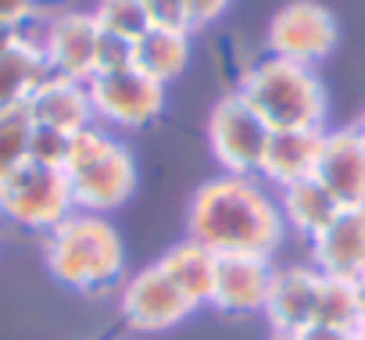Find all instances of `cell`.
<instances>
[{
    "instance_id": "cell-1",
    "label": "cell",
    "mask_w": 365,
    "mask_h": 340,
    "mask_svg": "<svg viewBox=\"0 0 365 340\" xmlns=\"http://www.w3.org/2000/svg\"><path fill=\"white\" fill-rule=\"evenodd\" d=\"M187 237L215 251L219 258L251 254L272 258L283 247L287 226L276 197L258 183V176H215L205 180L187 208Z\"/></svg>"
},
{
    "instance_id": "cell-2",
    "label": "cell",
    "mask_w": 365,
    "mask_h": 340,
    "mask_svg": "<svg viewBox=\"0 0 365 340\" xmlns=\"http://www.w3.org/2000/svg\"><path fill=\"white\" fill-rule=\"evenodd\" d=\"M47 272L79 294H101L125 276V244L108 215L72 212L47 233L43 244Z\"/></svg>"
},
{
    "instance_id": "cell-3",
    "label": "cell",
    "mask_w": 365,
    "mask_h": 340,
    "mask_svg": "<svg viewBox=\"0 0 365 340\" xmlns=\"http://www.w3.org/2000/svg\"><path fill=\"white\" fill-rule=\"evenodd\" d=\"M240 97L269 122V129H326V86L312 65L265 54L240 76Z\"/></svg>"
},
{
    "instance_id": "cell-4",
    "label": "cell",
    "mask_w": 365,
    "mask_h": 340,
    "mask_svg": "<svg viewBox=\"0 0 365 340\" xmlns=\"http://www.w3.org/2000/svg\"><path fill=\"white\" fill-rule=\"evenodd\" d=\"M61 172L72 187L76 212L111 215L136 194V158L104 125H90L72 136V150Z\"/></svg>"
},
{
    "instance_id": "cell-5",
    "label": "cell",
    "mask_w": 365,
    "mask_h": 340,
    "mask_svg": "<svg viewBox=\"0 0 365 340\" xmlns=\"http://www.w3.org/2000/svg\"><path fill=\"white\" fill-rule=\"evenodd\" d=\"M72 212H76V201L61 168L26 161L0 183V219L19 230L51 233Z\"/></svg>"
},
{
    "instance_id": "cell-6",
    "label": "cell",
    "mask_w": 365,
    "mask_h": 340,
    "mask_svg": "<svg viewBox=\"0 0 365 340\" xmlns=\"http://www.w3.org/2000/svg\"><path fill=\"white\" fill-rule=\"evenodd\" d=\"M272 129L269 122L240 97V90L215 101L208 115V147L222 172L230 176H258L269 150Z\"/></svg>"
},
{
    "instance_id": "cell-7",
    "label": "cell",
    "mask_w": 365,
    "mask_h": 340,
    "mask_svg": "<svg viewBox=\"0 0 365 340\" xmlns=\"http://www.w3.org/2000/svg\"><path fill=\"white\" fill-rule=\"evenodd\" d=\"M93 118L104 129H143L165 111V86L140 68L97 72L86 79Z\"/></svg>"
},
{
    "instance_id": "cell-8",
    "label": "cell",
    "mask_w": 365,
    "mask_h": 340,
    "mask_svg": "<svg viewBox=\"0 0 365 340\" xmlns=\"http://www.w3.org/2000/svg\"><path fill=\"white\" fill-rule=\"evenodd\" d=\"M336 40H340L336 15L319 0H287L269 19L265 33V47L272 58H287L312 68L336 51Z\"/></svg>"
},
{
    "instance_id": "cell-9",
    "label": "cell",
    "mask_w": 365,
    "mask_h": 340,
    "mask_svg": "<svg viewBox=\"0 0 365 340\" xmlns=\"http://www.w3.org/2000/svg\"><path fill=\"white\" fill-rule=\"evenodd\" d=\"M197 308L182 297V290L158 269L143 265L140 272L125 276L118 287V315L133 333H165L187 322Z\"/></svg>"
},
{
    "instance_id": "cell-10",
    "label": "cell",
    "mask_w": 365,
    "mask_h": 340,
    "mask_svg": "<svg viewBox=\"0 0 365 340\" xmlns=\"http://www.w3.org/2000/svg\"><path fill=\"white\" fill-rule=\"evenodd\" d=\"M97 36L101 26L90 11H58L36 29V47L51 76L86 83L97 72Z\"/></svg>"
},
{
    "instance_id": "cell-11",
    "label": "cell",
    "mask_w": 365,
    "mask_h": 340,
    "mask_svg": "<svg viewBox=\"0 0 365 340\" xmlns=\"http://www.w3.org/2000/svg\"><path fill=\"white\" fill-rule=\"evenodd\" d=\"M308 265L351 283L365 272V205L340 208L333 222L308 240Z\"/></svg>"
},
{
    "instance_id": "cell-12",
    "label": "cell",
    "mask_w": 365,
    "mask_h": 340,
    "mask_svg": "<svg viewBox=\"0 0 365 340\" xmlns=\"http://www.w3.org/2000/svg\"><path fill=\"white\" fill-rule=\"evenodd\" d=\"M276 265L272 258H251V254H230L219 258V276H215V294L212 304L222 315H265L269 294H272Z\"/></svg>"
},
{
    "instance_id": "cell-13",
    "label": "cell",
    "mask_w": 365,
    "mask_h": 340,
    "mask_svg": "<svg viewBox=\"0 0 365 340\" xmlns=\"http://www.w3.org/2000/svg\"><path fill=\"white\" fill-rule=\"evenodd\" d=\"M315 180L336 197L340 208L365 205V140L351 125L326 129Z\"/></svg>"
},
{
    "instance_id": "cell-14",
    "label": "cell",
    "mask_w": 365,
    "mask_h": 340,
    "mask_svg": "<svg viewBox=\"0 0 365 340\" xmlns=\"http://www.w3.org/2000/svg\"><path fill=\"white\" fill-rule=\"evenodd\" d=\"M319 287H322V272L312 269V265H283V269H276L272 294H269V304H265L269 326L283 329V333H304L315 322Z\"/></svg>"
},
{
    "instance_id": "cell-15",
    "label": "cell",
    "mask_w": 365,
    "mask_h": 340,
    "mask_svg": "<svg viewBox=\"0 0 365 340\" xmlns=\"http://www.w3.org/2000/svg\"><path fill=\"white\" fill-rule=\"evenodd\" d=\"M33 125H51L61 133H83L90 125H97L93 118V104H90V90L79 79H61V76H47L36 93L26 104Z\"/></svg>"
},
{
    "instance_id": "cell-16",
    "label": "cell",
    "mask_w": 365,
    "mask_h": 340,
    "mask_svg": "<svg viewBox=\"0 0 365 340\" xmlns=\"http://www.w3.org/2000/svg\"><path fill=\"white\" fill-rule=\"evenodd\" d=\"M322 140H326V129H276L258 176L265 183H272L276 190L287 187V183L315 176Z\"/></svg>"
},
{
    "instance_id": "cell-17",
    "label": "cell",
    "mask_w": 365,
    "mask_h": 340,
    "mask_svg": "<svg viewBox=\"0 0 365 340\" xmlns=\"http://www.w3.org/2000/svg\"><path fill=\"white\" fill-rule=\"evenodd\" d=\"M194 308H208L212 304V294H215V276H219V254L208 251L205 244L197 240H179L172 244L158 262H154Z\"/></svg>"
},
{
    "instance_id": "cell-18",
    "label": "cell",
    "mask_w": 365,
    "mask_h": 340,
    "mask_svg": "<svg viewBox=\"0 0 365 340\" xmlns=\"http://www.w3.org/2000/svg\"><path fill=\"white\" fill-rule=\"evenodd\" d=\"M276 205H279V215H283V226L294 230L297 237L312 240L319 230H326L333 222V215L340 212L336 197L315 180H297V183H287L276 190Z\"/></svg>"
},
{
    "instance_id": "cell-19",
    "label": "cell",
    "mask_w": 365,
    "mask_h": 340,
    "mask_svg": "<svg viewBox=\"0 0 365 340\" xmlns=\"http://www.w3.org/2000/svg\"><path fill=\"white\" fill-rule=\"evenodd\" d=\"M190 29H165V26H150L140 40H136V68L143 76H150L154 83L168 86L175 83L190 65L194 43H190Z\"/></svg>"
},
{
    "instance_id": "cell-20",
    "label": "cell",
    "mask_w": 365,
    "mask_h": 340,
    "mask_svg": "<svg viewBox=\"0 0 365 340\" xmlns=\"http://www.w3.org/2000/svg\"><path fill=\"white\" fill-rule=\"evenodd\" d=\"M47 76L51 72H47V61L36 47V36L11 47V51H0V111L26 108Z\"/></svg>"
},
{
    "instance_id": "cell-21",
    "label": "cell",
    "mask_w": 365,
    "mask_h": 340,
    "mask_svg": "<svg viewBox=\"0 0 365 340\" xmlns=\"http://www.w3.org/2000/svg\"><path fill=\"white\" fill-rule=\"evenodd\" d=\"M315 322H322V326L358 329V326L365 322L358 287H354L351 279H333V276H322V287H319V308H315ZM315 322H312V326H315Z\"/></svg>"
},
{
    "instance_id": "cell-22",
    "label": "cell",
    "mask_w": 365,
    "mask_h": 340,
    "mask_svg": "<svg viewBox=\"0 0 365 340\" xmlns=\"http://www.w3.org/2000/svg\"><path fill=\"white\" fill-rule=\"evenodd\" d=\"M29 136L33 118L26 108H4L0 111V183H4L19 165L29 161Z\"/></svg>"
},
{
    "instance_id": "cell-23",
    "label": "cell",
    "mask_w": 365,
    "mask_h": 340,
    "mask_svg": "<svg viewBox=\"0 0 365 340\" xmlns=\"http://www.w3.org/2000/svg\"><path fill=\"white\" fill-rule=\"evenodd\" d=\"M90 15L104 33H118V36H129V40H140L150 29L140 0H97Z\"/></svg>"
},
{
    "instance_id": "cell-24",
    "label": "cell",
    "mask_w": 365,
    "mask_h": 340,
    "mask_svg": "<svg viewBox=\"0 0 365 340\" xmlns=\"http://www.w3.org/2000/svg\"><path fill=\"white\" fill-rule=\"evenodd\" d=\"M68 150H72V133H61V129H51V125H33L29 161L51 165V168H65Z\"/></svg>"
},
{
    "instance_id": "cell-25",
    "label": "cell",
    "mask_w": 365,
    "mask_h": 340,
    "mask_svg": "<svg viewBox=\"0 0 365 340\" xmlns=\"http://www.w3.org/2000/svg\"><path fill=\"white\" fill-rule=\"evenodd\" d=\"M122 68H136V40L101 29V36H97V72H122Z\"/></svg>"
},
{
    "instance_id": "cell-26",
    "label": "cell",
    "mask_w": 365,
    "mask_h": 340,
    "mask_svg": "<svg viewBox=\"0 0 365 340\" xmlns=\"http://www.w3.org/2000/svg\"><path fill=\"white\" fill-rule=\"evenodd\" d=\"M143 11H147V22L150 26H165V29H190V19H187V4L182 0H140Z\"/></svg>"
},
{
    "instance_id": "cell-27",
    "label": "cell",
    "mask_w": 365,
    "mask_h": 340,
    "mask_svg": "<svg viewBox=\"0 0 365 340\" xmlns=\"http://www.w3.org/2000/svg\"><path fill=\"white\" fill-rule=\"evenodd\" d=\"M187 4V19H190V33L194 29H205V26H215L233 0H182Z\"/></svg>"
},
{
    "instance_id": "cell-28",
    "label": "cell",
    "mask_w": 365,
    "mask_h": 340,
    "mask_svg": "<svg viewBox=\"0 0 365 340\" xmlns=\"http://www.w3.org/2000/svg\"><path fill=\"white\" fill-rule=\"evenodd\" d=\"M43 0H0V22H11V26H29L36 19Z\"/></svg>"
},
{
    "instance_id": "cell-29",
    "label": "cell",
    "mask_w": 365,
    "mask_h": 340,
    "mask_svg": "<svg viewBox=\"0 0 365 340\" xmlns=\"http://www.w3.org/2000/svg\"><path fill=\"white\" fill-rule=\"evenodd\" d=\"M301 340H358V329H344V326H308L304 333H297Z\"/></svg>"
},
{
    "instance_id": "cell-30",
    "label": "cell",
    "mask_w": 365,
    "mask_h": 340,
    "mask_svg": "<svg viewBox=\"0 0 365 340\" xmlns=\"http://www.w3.org/2000/svg\"><path fill=\"white\" fill-rule=\"evenodd\" d=\"M36 33H29L26 26H11V22H0V51H11L26 40H33Z\"/></svg>"
},
{
    "instance_id": "cell-31",
    "label": "cell",
    "mask_w": 365,
    "mask_h": 340,
    "mask_svg": "<svg viewBox=\"0 0 365 340\" xmlns=\"http://www.w3.org/2000/svg\"><path fill=\"white\" fill-rule=\"evenodd\" d=\"M265 340H301V336H297V333H283V329H272V333H269Z\"/></svg>"
},
{
    "instance_id": "cell-32",
    "label": "cell",
    "mask_w": 365,
    "mask_h": 340,
    "mask_svg": "<svg viewBox=\"0 0 365 340\" xmlns=\"http://www.w3.org/2000/svg\"><path fill=\"white\" fill-rule=\"evenodd\" d=\"M351 129H354V133H358V136L365 140V111H361V115H358V118L351 122Z\"/></svg>"
},
{
    "instance_id": "cell-33",
    "label": "cell",
    "mask_w": 365,
    "mask_h": 340,
    "mask_svg": "<svg viewBox=\"0 0 365 340\" xmlns=\"http://www.w3.org/2000/svg\"><path fill=\"white\" fill-rule=\"evenodd\" d=\"M354 287H358V297H361V311H365V272L354 279Z\"/></svg>"
},
{
    "instance_id": "cell-34",
    "label": "cell",
    "mask_w": 365,
    "mask_h": 340,
    "mask_svg": "<svg viewBox=\"0 0 365 340\" xmlns=\"http://www.w3.org/2000/svg\"><path fill=\"white\" fill-rule=\"evenodd\" d=\"M358 340H365V322H361V326H358Z\"/></svg>"
}]
</instances>
